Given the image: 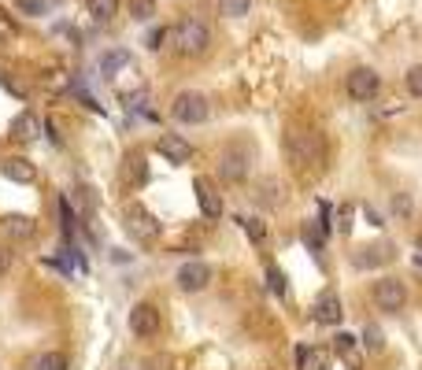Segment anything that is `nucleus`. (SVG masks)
Masks as SVG:
<instances>
[{
    "label": "nucleus",
    "mask_w": 422,
    "mask_h": 370,
    "mask_svg": "<svg viewBox=\"0 0 422 370\" xmlns=\"http://www.w3.org/2000/svg\"><path fill=\"white\" fill-rule=\"evenodd\" d=\"M171 48L186 59L204 56L211 48V26L204 19H197V15H189V19H182L178 26H171Z\"/></svg>",
    "instance_id": "nucleus-1"
},
{
    "label": "nucleus",
    "mask_w": 422,
    "mask_h": 370,
    "mask_svg": "<svg viewBox=\"0 0 422 370\" xmlns=\"http://www.w3.org/2000/svg\"><path fill=\"white\" fill-rule=\"evenodd\" d=\"M171 115H174L178 122H186V126H200V122H207V115H211V104H207L204 93L182 89V93L171 100Z\"/></svg>",
    "instance_id": "nucleus-2"
},
{
    "label": "nucleus",
    "mask_w": 422,
    "mask_h": 370,
    "mask_svg": "<svg viewBox=\"0 0 422 370\" xmlns=\"http://www.w3.org/2000/svg\"><path fill=\"white\" fill-rule=\"evenodd\" d=\"M382 89V74L375 67H355L348 78H345V93L352 96L355 104H367V100H375Z\"/></svg>",
    "instance_id": "nucleus-3"
},
{
    "label": "nucleus",
    "mask_w": 422,
    "mask_h": 370,
    "mask_svg": "<svg viewBox=\"0 0 422 370\" xmlns=\"http://www.w3.org/2000/svg\"><path fill=\"white\" fill-rule=\"evenodd\" d=\"M211 267L204 263V260H189V263H182L174 270V285L182 289V293H204V289L211 285Z\"/></svg>",
    "instance_id": "nucleus-4"
},
{
    "label": "nucleus",
    "mask_w": 422,
    "mask_h": 370,
    "mask_svg": "<svg viewBox=\"0 0 422 370\" xmlns=\"http://www.w3.org/2000/svg\"><path fill=\"white\" fill-rule=\"evenodd\" d=\"M375 303H378V311L397 315L408 303V289H404L400 278H382V282H375Z\"/></svg>",
    "instance_id": "nucleus-5"
},
{
    "label": "nucleus",
    "mask_w": 422,
    "mask_h": 370,
    "mask_svg": "<svg viewBox=\"0 0 422 370\" xmlns=\"http://www.w3.org/2000/svg\"><path fill=\"white\" fill-rule=\"evenodd\" d=\"M219 178L230 182V185L245 182L249 178V152L245 149H226L219 156Z\"/></svg>",
    "instance_id": "nucleus-6"
},
{
    "label": "nucleus",
    "mask_w": 422,
    "mask_h": 370,
    "mask_svg": "<svg viewBox=\"0 0 422 370\" xmlns=\"http://www.w3.org/2000/svg\"><path fill=\"white\" fill-rule=\"evenodd\" d=\"M126 323H130V333L156 337V333H159V311H156V303H134Z\"/></svg>",
    "instance_id": "nucleus-7"
},
{
    "label": "nucleus",
    "mask_w": 422,
    "mask_h": 370,
    "mask_svg": "<svg viewBox=\"0 0 422 370\" xmlns=\"http://www.w3.org/2000/svg\"><path fill=\"white\" fill-rule=\"evenodd\" d=\"M285 149L293 156V163H315L319 159V137L307 134V130H293L285 137Z\"/></svg>",
    "instance_id": "nucleus-8"
},
{
    "label": "nucleus",
    "mask_w": 422,
    "mask_h": 370,
    "mask_svg": "<svg viewBox=\"0 0 422 370\" xmlns=\"http://www.w3.org/2000/svg\"><path fill=\"white\" fill-rule=\"evenodd\" d=\"M126 226H130V233H134L137 241H156L159 233V222H156V215H149L144 207H130L126 212Z\"/></svg>",
    "instance_id": "nucleus-9"
},
{
    "label": "nucleus",
    "mask_w": 422,
    "mask_h": 370,
    "mask_svg": "<svg viewBox=\"0 0 422 370\" xmlns=\"http://www.w3.org/2000/svg\"><path fill=\"white\" fill-rule=\"evenodd\" d=\"M312 318L319 326H341V318H345V308H341V296L337 293H322L315 300V308H312Z\"/></svg>",
    "instance_id": "nucleus-10"
},
{
    "label": "nucleus",
    "mask_w": 422,
    "mask_h": 370,
    "mask_svg": "<svg viewBox=\"0 0 422 370\" xmlns=\"http://www.w3.org/2000/svg\"><path fill=\"white\" fill-rule=\"evenodd\" d=\"M156 152L167 156V163H189V159H193V144L186 137H178V134H164L156 141Z\"/></svg>",
    "instance_id": "nucleus-11"
},
{
    "label": "nucleus",
    "mask_w": 422,
    "mask_h": 370,
    "mask_svg": "<svg viewBox=\"0 0 422 370\" xmlns=\"http://www.w3.org/2000/svg\"><path fill=\"white\" fill-rule=\"evenodd\" d=\"M193 192H197V204H200V215L204 219H219L222 215V197L215 192V185H211L207 178L193 182Z\"/></svg>",
    "instance_id": "nucleus-12"
},
{
    "label": "nucleus",
    "mask_w": 422,
    "mask_h": 370,
    "mask_svg": "<svg viewBox=\"0 0 422 370\" xmlns=\"http://www.w3.org/2000/svg\"><path fill=\"white\" fill-rule=\"evenodd\" d=\"M0 174H4L8 182H23V185H30L38 178V170H34L30 159H4V163H0Z\"/></svg>",
    "instance_id": "nucleus-13"
},
{
    "label": "nucleus",
    "mask_w": 422,
    "mask_h": 370,
    "mask_svg": "<svg viewBox=\"0 0 422 370\" xmlns=\"http://www.w3.org/2000/svg\"><path fill=\"white\" fill-rule=\"evenodd\" d=\"M4 233L11 241H30L38 233V226H34V219H30V215H8L4 219Z\"/></svg>",
    "instance_id": "nucleus-14"
},
{
    "label": "nucleus",
    "mask_w": 422,
    "mask_h": 370,
    "mask_svg": "<svg viewBox=\"0 0 422 370\" xmlns=\"http://www.w3.org/2000/svg\"><path fill=\"white\" fill-rule=\"evenodd\" d=\"M355 345H360V341H355L352 333H337V337H333V352H337L341 359H348L352 370H360V356H355Z\"/></svg>",
    "instance_id": "nucleus-15"
},
{
    "label": "nucleus",
    "mask_w": 422,
    "mask_h": 370,
    "mask_svg": "<svg viewBox=\"0 0 422 370\" xmlns=\"http://www.w3.org/2000/svg\"><path fill=\"white\" fill-rule=\"evenodd\" d=\"M11 130H15V137H23V141H34V137L41 134V119H38V115H30V111H23V115L15 119V126H11Z\"/></svg>",
    "instance_id": "nucleus-16"
},
{
    "label": "nucleus",
    "mask_w": 422,
    "mask_h": 370,
    "mask_svg": "<svg viewBox=\"0 0 422 370\" xmlns=\"http://www.w3.org/2000/svg\"><path fill=\"white\" fill-rule=\"evenodd\" d=\"M389 255H393V252H389L385 245H382V248H360V252L352 255V263H355V267H378V263L389 260Z\"/></svg>",
    "instance_id": "nucleus-17"
},
{
    "label": "nucleus",
    "mask_w": 422,
    "mask_h": 370,
    "mask_svg": "<svg viewBox=\"0 0 422 370\" xmlns=\"http://www.w3.org/2000/svg\"><path fill=\"white\" fill-rule=\"evenodd\" d=\"M330 356L322 348H300V370H326Z\"/></svg>",
    "instance_id": "nucleus-18"
},
{
    "label": "nucleus",
    "mask_w": 422,
    "mask_h": 370,
    "mask_svg": "<svg viewBox=\"0 0 422 370\" xmlns=\"http://www.w3.org/2000/svg\"><path fill=\"white\" fill-rule=\"evenodd\" d=\"M130 19L134 23H152L156 19V0H130Z\"/></svg>",
    "instance_id": "nucleus-19"
},
{
    "label": "nucleus",
    "mask_w": 422,
    "mask_h": 370,
    "mask_svg": "<svg viewBox=\"0 0 422 370\" xmlns=\"http://www.w3.org/2000/svg\"><path fill=\"white\" fill-rule=\"evenodd\" d=\"M126 63H130V52H126V48H115V52H108V56L101 59V71H104L108 78H115V71H122Z\"/></svg>",
    "instance_id": "nucleus-20"
},
{
    "label": "nucleus",
    "mask_w": 422,
    "mask_h": 370,
    "mask_svg": "<svg viewBox=\"0 0 422 370\" xmlns=\"http://www.w3.org/2000/svg\"><path fill=\"white\" fill-rule=\"evenodd\" d=\"M34 370H71V366H67V356H63V352H41L34 359Z\"/></svg>",
    "instance_id": "nucleus-21"
},
{
    "label": "nucleus",
    "mask_w": 422,
    "mask_h": 370,
    "mask_svg": "<svg viewBox=\"0 0 422 370\" xmlns=\"http://www.w3.org/2000/svg\"><path fill=\"white\" fill-rule=\"evenodd\" d=\"M115 11H119V0H89V15L96 23H108Z\"/></svg>",
    "instance_id": "nucleus-22"
},
{
    "label": "nucleus",
    "mask_w": 422,
    "mask_h": 370,
    "mask_svg": "<svg viewBox=\"0 0 422 370\" xmlns=\"http://www.w3.org/2000/svg\"><path fill=\"white\" fill-rule=\"evenodd\" d=\"M367 352H385V333L378 330V326H367L363 330V341H360Z\"/></svg>",
    "instance_id": "nucleus-23"
},
{
    "label": "nucleus",
    "mask_w": 422,
    "mask_h": 370,
    "mask_svg": "<svg viewBox=\"0 0 422 370\" xmlns=\"http://www.w3.org/2000/svg\"><path fill=\"white\" fill-rule=\"evenodd\" d=\"M222 15H230V19H245L249 8H252V0H222Z\"/></svg>",
    "instance_id": "nucleus-24"
},
{
    "label": "nucleus",
    "mask_w": 422,
    "mask_h": 370,
    "mask_svg": "<svg viewBox=\"0 0 422 370\" xmlns=\"http://www.w3.org/2000/svg\"><path fill=\"white\" fill-rule=\"evenodd\" d=\"M404 86H408L411 96H418V100H422V63L408 67V74H404Z\"/></svg>",
    "instance_id": "nucleus-25"
},
{
    "label": "nucleus",
    "mask_w": 422,
    "mask_h": 370,
    "mask_svg": "<svg viewBox=\"0 0 422 370\" xmlns=\"http://www.w3.org/2000/svg\"><path fill=\"white\" fill-rule=\"evenodd\" d=\"M15 8H19V15H34V19H38V15H48V4H45V0H19Z\"/></svg>",
    "instance_id": "nucleus-26"
},
{
    "label": "nucleus",
    "mask_w": 422,
    "mask_h": 370,
    "mask_svg": "<svg viewBox=\"0 0 422 370\" xmlns=\"http://www.w3.org/2000/svg\"><path fill=\"white\" fill-rule=\"evenodd\" d=\"M164 41H171V30H164V26L149 34V48H152V52H159V48H164Z\"/></svg>",
    "instance_id": "nucleus-27"
},
{
    "label": "nucleus",
    "mask_w": 422,
    "mask_h": 370,
    "mask_svg": "<svg viewBox=\"0 0 422 370\" xmlns=\"http://www.w3.org/2000/svg\"><path fill=\"white\" fill-rule=\"evenodd\" d=\"M245 230H249L252 241H263V237H267V226H263L259 219H245Z\"/></svg>",
    "instance_id": "nucleus-28"
},
{
    "label": "nucleus",
    "mask_w": 422,
    "mask_h": 370,
    "mask_svg": "<svg viewBox=\"0 0 422 370\" xmlns=\"http://www.w3.org/2000/svg\"><path fill=\"white\" fill-rule=\"evenodd\" d=\"M267 278H270V285H274V293L285 296V278H282V270H278V267H270V270H267Z\"/></svg>",
    "instance_id": "nucleus-29"
},
{
    "label": "nucleus",
    "mask_w": 422,
    "mask_h": 370,
    "mask_svg": "<svg viewBox=\"0 0 422 370\" xmlns=\"http://www.w3.org/2000/svg\"><path fill=\"white\" fill-rule=\"evenodd\" d=\"M393 212L397 215H411V200L408 197H393Z\"/></svg>",
    "instance_id": "nucleus-30"
},
{
    "label": "nucleus",
    "mask_w": 422,
    "mask_h": 370,
    "mask_svg": "<svg viewBox=\"0 0 422 370\" xmlns=\"http://www.w3.org/2000/svg\"><path fill=\"white\" fill-rule=\"evenodd\" d=\"M8 270H11V248H4V245H0V278H4Z\"/></svg>",
    "instance_id": "nucleus-31"
},
{
    "label": "nucleus",
    "mask_w": 422,
    "mask_h": 370,
    "mask_svg": "<svg viewBox=\"0 0 422 370\" xmlns=\"http://www.w3.org/2000/svg\"><path fill=\"white\" fill-rule=\"evenodd\" d=\"M415 245H418V252H422V233H418V237H415Z\"/></svg>",
    "instance_id": "nucleus-32"
}]
</instances>
